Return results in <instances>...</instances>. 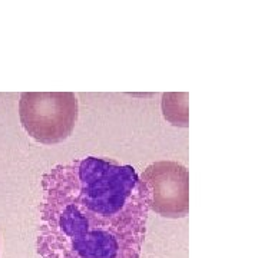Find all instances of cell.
I'll return each mask as SVG.
<instances>
[{
    "instance_id": "obj_1",
    "label": "cell",
    "mask_w": 258,
    "mask_h": 258,
    "mask_svg": "<svg viewBox=\"0 0 258 258\" xmlns=\"http://www.w3.org/2000/svg\"><path fill=\"white\" fill-rule=\"evenodd\" d=\"M42 258H139L148 205L135 168L85 157L42 176Z\"/></svg>"
},
{
    "instance_id": "obj_2",
    "label": "cell",
    "mask_w": 258,
    "mask_h": 258,
    "mask_svg": "<svg viewBox=\"0 0 258 258\" xmlns=\"http://www.w3.org/2000/svg\"><path fill=\"white\" fill-rule=\"evenodd\" d=\"M19 118L36 142L59 144L76 125L78 99L72 92H23L19 101Z\"/></svg>"
},
{
    "instance_id": "obj_3",
    "label": "cell",
    "mask_w": 258,
    "mask_h": 258,
    "mask_svg": "<svg viewBox=\"0 0 258 258\" xmlns=\"http://www.w3.org/2000/svg\"><path fill=\"white\" fill-rule=\"evenodd\" d=\"M148 210L165 218H184L189 212V172L179 162L159 161L139 176Z\"/></svg>"
},
{
    "instance_id": "obj_4",
    "label": "cell",
    "mask_w": 258,
    "mask_h": 258,
    "mask_svg": "<svg viewBox=\"0 0 258 258\" xmlns=\"http://www.w3.org/2000/svg\"><path fill=\"white\" fill-rule=\"evenodd\" d=\"M186 96H188L186 93H164L162 96L164 116L172 125L188 126Z\"/></svg>"
}]
</instances>
